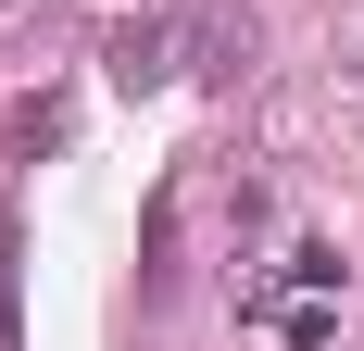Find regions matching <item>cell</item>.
I'll use <instances>...</instances> for the list:
<instances>
[{
	"instance_id": "6da1fadb",
	"label": "cell",
	"mask_w": 364,
	"mask_h": 351,
	"mask_svg": "<svg viewBox=\"0 0 364 351\" xmlns=\"http://www.w3.org/2000/svg\"><path fill=\"white\" fill-rule=\"evenodd\" d=\"M176 50H188L176 26H113V88H164V75H176Z\"/></svg>"
}]
</instances>
